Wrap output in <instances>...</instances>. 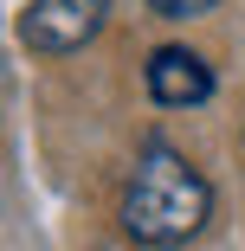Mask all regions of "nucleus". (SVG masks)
I'll return each instance as SVG.
<instances>
[{
    "mask_svg": "<svg viewBox=\"0 0 245 251\" xmlns=\"http://www.w3.org/2000/svg\"><path fill=\"white\" fill-rule=\"evenodd\" d=\"M213 219V187L181 148L149 142L129 168L123 187V232L149 251H174L187 238H200V226Z\"/></svg>",
    "mask_w": 245,
    "mask_h": 251,
    "instance_id": "nucleus-1",
    "label": "nucleus"
},
{
    "mask_svg": "<svg viewBox=\"0 0 245 251\" xmlns=\"http://www.w3.org/2000/svg\"><path fill=\"white\" fill-rule=\"evenodd\" d=\"M104 20H110V0H26L20 39L45 58H65V52H84L104 32Z\"/></svg>",
    "mask_w": 245,
    "mask_h": 251,
    "instance_id": "nucleus-2",
    "label": "nucleus"
},
{
    "mask_svg": "<svg viewBox=\"0 0 245 251\" xmlns=\"http://www.w3.org/2000/svg\"><path fill=\"white\" fill-rule=\"evenodd\" d=\"M149 97L162 110H200L213 97V65L200 52H187V45H162L149 58Z\"/></svg>",
    "mask_w": 245,
    "mask_h": 251,
    "instance_id": "nucleus-3",
    "label": "nucleus"
},
{
    "mask_svg": "<svg viewBox=\"0 0 245 251\" xmlns=\"http://www.w3.org/2000/svg\"><path fill=\"white\" fill-rule=\"evenodd\" d=\"M149 7H155L162 20H200V13L219 7V0H149Z\"/></svg>",
    "mask_w": 245,
    "mask_h": 251,
    "instance_id": "nucleus-4",
    "label": "nucleus"
}]
</instances>
